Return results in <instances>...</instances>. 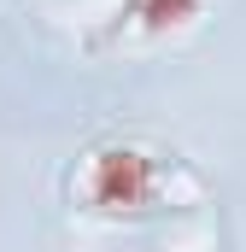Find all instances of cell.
Segmentation results:
<instances>
[{
    "mask_svg": "<svg viewBox=\"0 0 246 252\" xmlns=\"http://www.w3.org/2000/svg\"><path fill=\"white\" fill-rule=\"evenodd\" d=\"M94 170H106V188H94L100 205L141 199V176H147V158H141V153H100V164H94Z\"/></svg>",
    "mask_w": 246,
    "mask_h": 252,
    "instance_id": "6da1fadb",
    "label": "cell"
},
{
    "mask_svg": "<svg viewBox=\"0 0 246 252\" xmlns=\"http://www.w3.org/2000/svg\"><path fill=\"white\" fill-rule=\"evenodd\" d=\"M193 6H199V0H135V6H129V24L147 30V35H164V30H176L182 18H193Z\"/></svg>",
    "mask_w": 246,
    "mask_h": 252,
    "instance_id": "7a4b0ae2",
    "label": "cell"
}]
</instances>
